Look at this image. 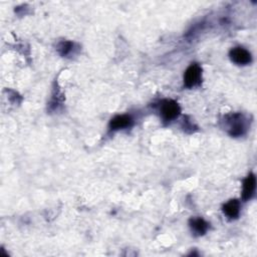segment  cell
<instances>
[{
	"instance_id": "ba28073f",
	"label": "cell",
	"mask_w": 257,
	"mask_h": 257,
	"mask_svg": "<svg viewBox=\"0 0 257 257\" xmlns=\"http://www.w3.org/2000/svg\"><path fill=\"white\" fill-rule=\"evenodd\" d=\"M223 212L229 219H236L240 213V203L236 199L229 200L223 206Z\"/></svg>"
},
{
	"instance_id": "5b68a950",
	"label": "cell",
	"mask_w": 257,
	"mask_h": 257,
	"mask_svg": "<svg viewBox=\"0 0 257 257\" xmlns=\"http://www.w3.org/2000/svg\"><path fill=\"white\" fill-rule=\"evenodd\" d=\"M134 124V119L131 115L128 114H118L113 116L108 124L109 131H119V130H124L128 128Z\"/></svg>"
},
{
	"instance_id": "6da1fadb",
	"label": "cell",
	"mask_w": 257,
	"mask_h": 257,
	"mask_svg": "<svg viewBox=\"0 0 257 257\" xmlns=\"http://www.w3.org/2000/svg\"><path fill=\"white\" fill-rule=\"evenodd\" d=\"M225 127L231 137H242L247 132V121L242 113H232L225 117Z\"/></svg>"
},
{
	"instance_id": "9c48e42d",
	"label": "cell",
	"mask_w": 257,
	"mask_h": 257,
	"mask_svg": "<svg viewBox=\"0 0 257 257\" xmlns=\"http://www.w3.org/2000/svg\"><path fill=\"white\" fill-rule=\"evenodd\" d=\"M74 46L75 44L72 42V41H69V40H62L60 42H58L57 46H56V49L58 51V53L61 55V56H68L70 55L71 53H73L74 51Z\"/></svg>"
},
{
	"instance_id": "52a82bcc",
	"label": "cell",
	"mask_w": 257,
	"mask_h": 257,
	"mask_svg": "<svg viewBox=\"0 0 257 257\" xmlns=\"http://www.w3.org/2000/svg\"><path fill=\"white\" fill-rule=\"evenodd\" d=\"M189 226L192 233L196 236L204 235L209 229V223L201 217L191 218L189 221Z\"/></svg>"
},
{
	"instance_id": "7a4b0ae2",
	"label": "cell",
	"mask_w": 257,
	"mask_h": 257,
	"mask_svg": "<svg viewBox=\"0 0 257 257\" xmlns=\"http://www.w3.org/2000/svg\"><path fill=\"white\" fill-rule=\"evenodd\" d=\"M159 112L165 122H171L179 116L181 107L178 102L173 99H164L159 103Z\"/></svg>"
},
{
	"instance_id": "277c9868",
	"label": "cell",
	"mask_w": 257,
	"mask_h": 257,
	"mask_svg": "<svg viewBox=\"0 0 257 257\" xmlns=\"http://www.w3.org/2000/svg\"><path fill=\"white\" fill-rule=\"evenodd\" d=\"M229 56L231 60L238 65H246L252 61L251 53L241 46L232 48L229 52Z\"/></svg>"
},
{
	"instance_id": "3957f363",
	"label": "cell",
	"mask_w": 257,
	"mask_h": 257,
	"mask_svg": "<svg viewBox=\"0 0 257 257\" xmlns=\"http://www.w3.org/2000/svg\"><path fill=\"white\" fill-rule=\"evenodd\" d=\"M202 81V67L198 63H192L184 73V85L188 88L198 86Z\"/></svg>"
},
{
	"instance_id": "8992f818",
	"label": "cell",
	"mask_w": 257,
	"mask_h": 257,
	"mask_svg": "<svg viewBox=\"0 0 257 257\" xmlns=\"http://www.w3.org/2000/svg\"><path fill=\"white\" fill-rule=\"evenodd\" d=\"M256 190V177L253 173H250L243 181V188H242V199L244 201L250 200Z\"/></svg>"
}]
</instances>
